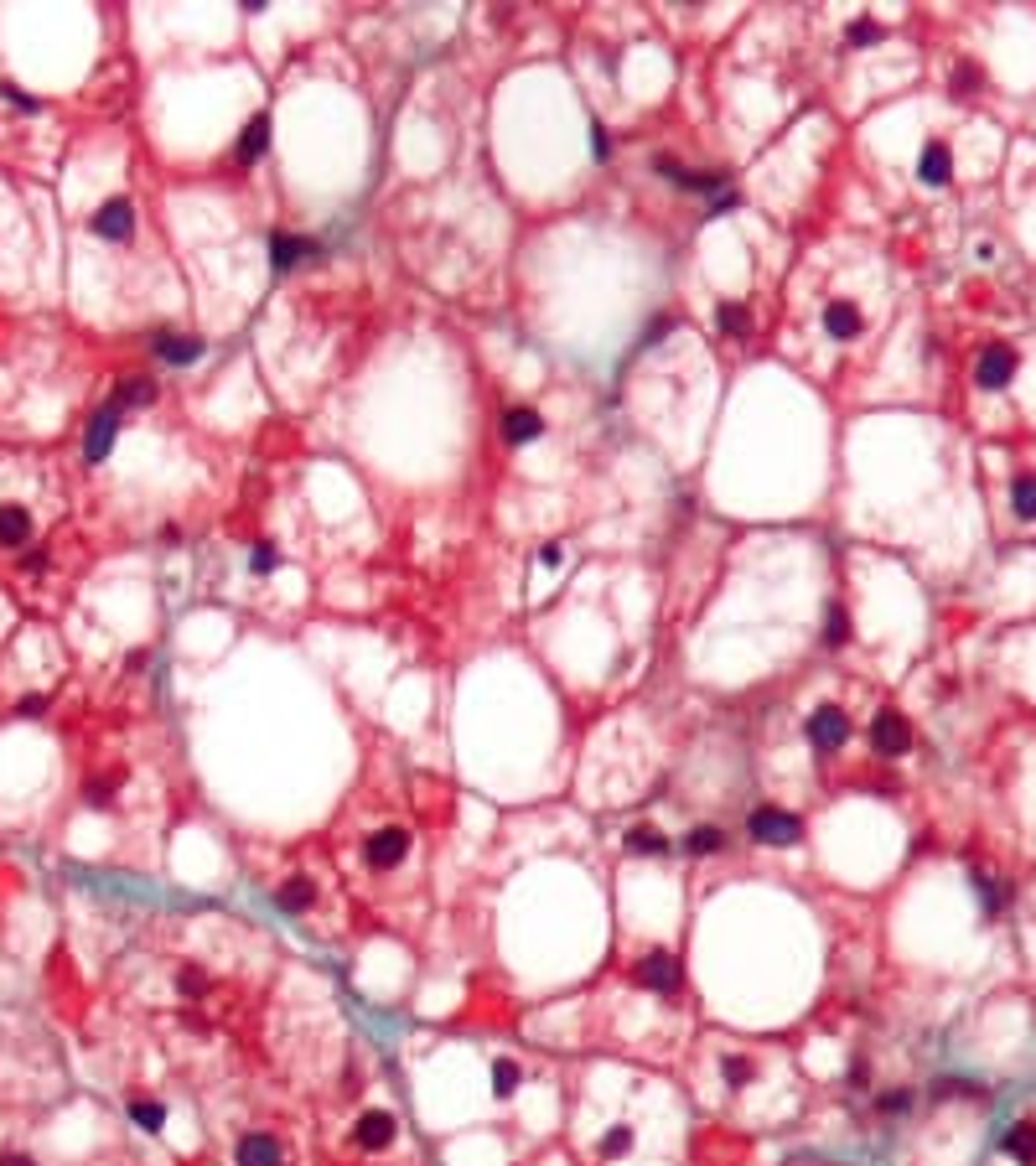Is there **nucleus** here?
<instances>
[{
    "label": "nucleus",
    "instance_id": "1",
    "mask_svg": "<svg viewBox=\"0 0 1036 1166\" xmlns=\"http://www.w3.org/2000/svg\"><path fill=\"white\" fill-rule=\"evenodd\" d=\"M746 834L757 845H773V851H788V845L803 840V819L793 809H777V804H757L746 814Z\"/></svg>",
    "mask_w": 1036,
    "mask_h": 1166
},
{
    "label": "nucleus",
    "instance_id": "2",
    "mask_svg": "<svg viewBox=\"0 0 1036 1166\" xmlns=\"http://www.w3.org/2000/svg\"><path fill=\"white\" fill-rule=\"evenodd\" d=\"M803 736H809V746L813 752H840L845 742H850V716H845L840 706H819L809 721H803Z\"/></svg>",
    "mask_w": 1036,
    "mask_h": 1166
},
{
    "label": "nucleus",
    "instance_id": "3",
    "mask_svg": "<svg viewBox=\"0 0 1036 1166\" xmlns=\"http://www.w3.org/2000/svg\"><path fill=\"white\" fill-rule=\"evenodd\" d=\"M410 845H415V834H410V830H400V824H384V830H373V834H368L363 855H368V866H373V871H394V866H404V861H410Z\"/></svg>",
    "mask_w": 1036,
    "mask_h": 1166
},
{
    "label": "nucleus",
    "instance_id": "4",
    "mask_svg": "<svg viewBox=\"0 0 1036 1166\" xmlns=\"http://www.w3.org/2000/svg\"><path fill=\"white\" fill-rule=\"evenodd\" d=\"M870 746H876L881 757H907L912 752V726L902 710H876V721H870Z\"/></svg>",
    "mask_w": 1036,
    "mask_h": 1166
},
{
    "label": "nucleus",
    "instance_id": "5",
    "mask_svg": "<svg viewBox=\"0 0 1036 1166\" xmlns=\"http://www.w3.org/2000/svg\"><path fill=\"white\" fill-rule=\"evenodd\" d=\"M119 421H125V410L119 404H104V410L88 421V436H83V457L94 461H109V451H115V441H119Z\"/></svg>",
    "mask_w": 1036,
    "mask_h": 1166
},
{
    "label": "nucleus",
    "instance_id": "6",
    "mask_svg": "<svg viewBox=\"0 0 1036 1166\" xmlns=\"http://www.w3.org/2000/svg\"><path fill=\"white\" fill-rule=\"evenodd\" d=\"M394 1136H400V1125H394L389 1109H368V1115H358V1125H352V1146L358 1151H389Z\"/></svg>",
    "mask_w": 1036,
    "mask_h": 1166
},
{
    "label": "nucleus",
    "instance_id": "7",
    "mask_svg": "<svg viewBox=\"0 0 1036 1166\" xmlns=\"http://www.w3.org/2000/svg\"><path fill=\"white\" fill-rule=\"evenodd\" d=\"M94 234L109 239V244H125L130 234H135V207H130V197H109L104 207L94 213Z\"/></svg>",
    "mask_w": 1036,
    "mask_h": 1166
},
{
    "label": "nucleus",
    "instance_id": "8",
    "mask_svg": "<svg viewBox=\"0 0 1036 1166\" xmlns=\"http://www.w3.org/2000/svg\"><path fill=\"white\" fill-rule=\"evenodd\" d=\"M234 1161L239 1166H280L285 1161V1146L270 1136V1130H249V1136H239Z\"/></svg>",
    "mask_w": 1036,
    "mask_h": 1166
},
{
    "label": "nucleus",
    "instance_id": "9",
    "mask_svg": "<svg viewBox=\"0 0 1036 1166\" xmlns=\"http://www.w3.org/2000/svg\"><path fill=\"white\" fill-rule=\"evenodd\" d=\"M637 980H643L648 990H664V996H674L679 990V960L669 949H653L637 960Z\"/></svg>",
    "mask_w": 1036,
    "mask_h": 1166
},
{
    "label": "nucleus",
    "instance_id": "10",
    "mask_svg": "<svg viewBox=\"0 0 1036 1166\" xmlns=\"http://www.w3.org/2000/svg\"><path fill=\"white\" fill-rule=\"evenodd\" d=\"M1010 373H1016V353H1010L1006 343L985 348V353H979V363H974L979 389H1006V384H1010Z\"/></svg>",
    "mask_w": 1036,
    "mask_h": 1166
},
{
    "label": "nucleus",
    "instance_id": "11",
    "mask_svg": "<svg viewBox=\"0 0 1036 1166\" xmlns=\"http://www.w3.org/2000/svg\"><path fill=\"white\" fill-rule=\"evenodd\" d=\"M824 332L834 337V343H855V337L866 332V316L855 301H830L824 306Z\"/></svg>",
    "mask_w": 1036,
    "mask_h": 1166
},
{
    "label": "nucleus",
    "instance_id": "12",
    "mask_svg": "<svg viewBox=\"0 0 1036 1166\" xmlns=\"http://www.w3.org/2000/svg\"><path fill=\"white\" fill-rule=\"evenodd\" d=\"M918 177L928 182V187H949V182H954V151L943 146V140H928V146H922Z\"/></svg>",
    "mask_w": 1036,
    "mask_h": 1166
},
{
    "label": "nucleus",
    "instance_id": "13",
    "mask_svg": "<svg viewBox=\"0 0 1036 1166\" xmlns=\"http://www.w3.org/2000/svg\"><path fill=\"white\" fill-rule=\"evenodd\" d=\"M156 353L182 368V363H197V358H203L207 343H203V337H182V332H161V337H156Z\"/></svg>",
    "mask_w": 1036,
    "mask_h": 1166
},
{
    "label": "nucleus",
    "instance_id": "14",
    "mask_svg": "<svg viewBox=\"0 0 1036 1166\" xmlns=\"http://www.w3.org/2000/svg\"><path fill=\"white\" fill-rule=\"evenodd\" d=\"M31 539V513L21 503H0V545L6 549H21Z\"/></svg>",
    "mask_w": 1036,
    "mask_h": 1166
},
{
    "label": "nucleus",
    "instance_id": "15",
    "mask_svg": "<svg viewBox=\"0 0 1036 1166\" xmlns=\"http://www.w3.org/2000/svg\"><path fill=\"white\" fill-rule=\"evenodd\" d=\"M539 431H545V421H539V410H528V404H518V410L503 415V441H509V446L534 441Z\"/></svg>",
    "mask_w": 1036,
    "mask_h": 1166
},
{
    "label": "nucleus",
    "instance_id": "16",
    "mask_svg": "<svg viewBox=\"0 0 1036 1166\" xmlns=\"http://www.w3.org/2000/svg\"><path fill=\"white\" fill-rule=\"evenodd\" d=\"M301 255H316L312 239H295V234H270V265L275 270H291Z\"/></svg>",
    "mask_w": 1036,
    "mask_h": 1166
},
{
    "label": "nucleus",
    "instance_id": "17",
    "mask_svg": "<svg viewBox=\"0 0 1036 1166\" xmlns=\"http://www.w3.org/2000/svg\"><path fill=\"white\" fill-rule=\"evenodd\" d=\"M627 851H633V855H664L669 851V834L658 830V824H633V830H627Z\"/></svg>",
    "mask_w": 1036,
    "mask_h": 1166
},
{
    "label": "nucleus",
    "instance_id": "18",
    "mask_svg": "<svg viewBox=\"0 0 1036 1166\" xmlns=\"http://www.w3.org/2000/svg\"><path fill=\"white\" fill-rule=\"evenodd\" d=\"M1006 1151L1016 1157L1021 1166H1036V1125L1031 1120H1021V1125L1006 1130Z\"/></svg>",
    "mask_w": 1036,
    "mask_h": 1166
},
{
    "label": "nucleus",
    "instance_id": "19",
    "mask_svg": "<svg viewBox=\"0 0 1036 1166\" xmlns=\"http://www.w3.org/2000/svg\"><path fill=\"white\" fill-rule=\"evenodd\" d=\"M275 902H280L285 912H312V902H316V887L306 882V876H291V882L275 892Z\"/></svg>",
    "mask_w": 1036,
    "mask_h": 1166
},
{
    "label": "nucleus",
    "instance_id": "20",
    "mask_svg": "<svg viewBox=\"0 0 1036 1166\" xmlns=\"http://www.w3.org/2000/svg\"><path fill=\"white\" fill-rule=\"evenodd\" d=\"M685 851H689V855H715V851H725V830H721V824H694V830L685 834Z\"/></svg>",
    "mask_w": 1036,
    "mask_h": 1166
},
{
    "label": "nucleus",
    "instance_id": "21",
    "mask_svg": "<svg viewBox=\"0 0 1036 1166\" xmlns=\"http://www.w3.org/2000/svg\"><path fill=\"white\" fill-rule=\"evenodd\" d=\"M715 327H721L725 337H746V332H752V316H746L741 301H721V306H715Z\"/></svg>",
    "mask_w": 1036,
    "mask_h": 1166
},
{
    "label": "nucleus",
    "instance_id": "22",
    "mask_svg": "<svg viewBox=\"0 0 1036 1166\" xmlns=\"http://www.w3.org/2000/svg\"><path fill=\"white\" fill-rule=\"evenodd\" d=\"M156 400V379H146V373H135V379L119 384V394L109 404H119V410H130V404H151Z\"/></svg>",
    "mask_w": 1036,
    "mask_h": 1166
},
{
    "label": "nucleus",
    "instance_id": "23",
    "mask_svg": "<svg viewBox=\"0 0 1036 1166\" xmlns=\"http://www.w3.org/2000/svg\"><path fill=\"white\" fill-rule=\"evenodd\" d=\"M721 1078L731 1088H746L757 1078V1058H746V1052H725V1058H721Z\"/></svg>",
    "mask_w": 1036,
    "mask_h": 1166
},
{
    "label": "nucleus",
    "instance_id": "24",
    "mask_svg": "<svg viewBox=\"0 0 1036 1166\" xmlns=\"http://www.w3.org/2000/svg\"><path fill=\"white\" fill-rule=\"evenodd\" d=\"M264 146H270V119L255 115V119H249V130H244V140H239V156H244V161H259Z\"/></svg>",
    "mask_w": 1036,
    "mask_h": 1166
},
{
    "label": "nucleus",
    "instance_id": "25",
    "mask_svg": "<svg viewBox=\"0 0 1036 1166\" xmlns=\"http://www.w3.org/2000/svg\"><path fill=\"white\" fill-rule=\"evenodd\" d=\"M627 1151H633V1125H612L606 1136L597 1140V1157L601 1161H622Z\"/></svg>",
    "mask_w": 1036,
    "mask_h": 1166
},
{
    "label": "nucleus",
    "instance_id": "26",
    "mask_svg": "<svg viewBox=\"0 0 1036 1166\" xmlns=\"http://www.w3.org/2000/svg\"><path fill=\"white\" fill-rule=\"evenodd\" d=\"M1010 509H1016V519H1036V477L1031 472H1021V477L1010 482Z\"/></svg>",
    "mask_w": 1036,
    "mask_h": 1166
},
{
    "label": "nucleus",
    "instance_id": "27",
    "mask_svg": "<svg viewBox=\"0 0 1036 1166\" xmlns=\"http://www.w3.org/2000/svg\"><path fill=\"white\" fill-rule=\"evenodd\" d=\"M824 643H830V648L850 643V618H845L840 601H830V612H824Z\"/></svg>",
    "mask_w": 1036,
    "mask_h": 1166
},
{
    "label": "nucleus",
    "instance_id": "28",
    "mask_svg": "<svg viewBox=\"0 0 1036 1166\" xmlns=\"http://www.w3.org/2000/svg\"><path fill=\"white\" fill-rule=\"evenodd\" d=\"M130 1120H135L140 1130H161L167 1125V1104H156V1099H135V1104H130Z\"/></svg>",
    "mask_w": 1036,
    "mask_h": 1166
},
{
    "label": "nucleus",
    "instance_id": "29",
    "mask_svg": "<svg viewBox=\"0 0 1036 1166\" xmlns=\"http://www.w3.org/2000/svg\"><path fill=\"white\" fill-rule=\"evenodd\" d=\"M845 42H850V47H866V42H881V27H876V21H850V31H845Z\"/></svg>",
    "mask_w": 1036,
    "mask_h": 1166
},
{
    "label": "nucleus",
    "instance_id": "30",
    "mask_svg": "<svg viewBox=\"0 0 1036 1166\" xmlns=\"http://www.w3.org/2000/svg\"><path fill=\"white\" fill-rule=\"evenodd\" d=\"M492 1088H498V1094H513V1088H518V1063L503 1058L498 1068H492Z\"/></svg>",
    "mask_w": 1036,
    "mask_h": 1166
},
{
    "label": "nucleus",
    "instance_id": "31",
    "mask_svg": "<svg viewBox=\"0 0 1036 1166\" xmlns=\"http://www.w3.org/2000/svg\"><path fill=\"white\" fill-rule=\"evenodd\" d=\"M974 892H979V897H985V912H995V907H1000V902H1006V892H1000V887H995V882H990V876H974Z\"/></svg>",
    "mask_w": 1036,
    "mask_h": 1166
},
{
    "label": "nucleus",
    "instance_id": "32",
    "mask_svg": "<svg viewBox=\"0 0 1036 1166\" xmlns=\"http://www.w3.org/2000/svg\"><path fill=\"white\" fill-rule=\"evenodd\" d=\"M974 89H979V73L974 68H958L954 73V94H974Z\"/></svg>",
    "mask_w": 1036,
    "mask_h": 1166
},
{
    "label": "nucleus",
    "instance_id": "33",
    "mask_svg": "<svg viewBox=\"0 0 1036 1166\" xmlns=\"http://www.w3.org/2000/svg\"><path fill=\"white\" fill-rule=\"evenodd\" d=\"M275 560H280V555H275V549H270V545H259V549H255V555H249V565H255V570H259V576H264V570H275Z\"/></svg>",
    "mask_w": 1036,
    "mask_h": 1166
},
{
    "label": "nucleus",
    "instance_id": "34",
    "mask_svg": "<svg viewBox=\"0 0 1036 1166\" xmlns=\"http://www.w3.org/2000/svg\"><path fill=\"white\" fill-rule=\"evenodd\" d=\"M176 985H182V996H197V990L207 985V975L203 970H182V980H176Z\"/></svg>",
    "mask_w": 1036,
    "mask_h": 1166
},
{
    "label": "nucleus",
    "instance_id": "35",
    "mask_svg": "<svg viewBox=\"0 0 1036 1166\" xmlns=\"http://www.w3.org/2000/svg\"><path fill=\"white\" fill-rule=\"evenodd\" d=\"M912 1104V1094H881V1115H902Z\"/></svg>",
    "mask_w": 1036,
    "mask_h": 1166
},
{
    "label": "nucleus",
    "instance_id": "36",
    "mask_svg": "<svg viewBox=\"0 0 1036 1166\" xmlns=\"http://www.w3.org/2000/svg\"><path fill=\"white\" fill-rule=\"evenodd\" d=\"M591 151H597V156L606 161V156H612V135H606V130L597 125V130H591Z\"/></svg>",
    "mask_w": 1036,
    "mask_h": 1166
},
{
    "label": "nucleus",
    "instance_id": "37",
    "mask_svg": "<svg viewBox=\"0 0 1036 1166\" xmlns=\"http://www.w3.org/2000/svg\"><path fill=\"white\" fill-rule=\"evenodd\" d=\"M669 327H674V322H669V316H658V322H653V327H648V332H643V343H658V337H664Z\"/></svg>",
    "mask_w": 1036,
    "mask_h": 1166
},
{
    "label": "nucleus",
    "instance_id": "38",
    "mask_svg": "<svg viewBox=\"0 0 1036 1166\" xmlns=\"http://www.w3.org/2000/svg\"><path fill=\"white\" fill-rule=\"evenodd\" d=\"M0 1166H37V1161L21 1157V1151H6V1157H0Z\"/></svg>",
    "mask_w": 1036,
    "mask_h": 1166
}]
</instances>
